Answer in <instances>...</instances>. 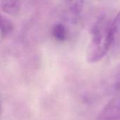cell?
Here are the masks:
<instances>
[{"label": "cell", "mask_w": 120, "mask_h": 120, "mask_svg": "<svg viewBox=\"0 0 120 120\" xmlns=\"http://www.w3.org/2000/svg\"><path fill=\"white\" fill-rule=\"evenodd\" d=\"M111 22L102 17L92 27L91 38L86 53V60L89 63L99 62L111 49Z\"/></svg>", "instance_id": "obj_1"}, {"label": "cell", "mask_w": 120, "mask_h": 120, "mask_svg": "<svg viewBox=\"0 0 120 120\" xmlns=\"http://www.w3.org/2000/svg\"><path fill=\"white\" fill-rule=\"evenodd\" d=\"M98 120H120V96L105 105L98 116Z\"/></svg>", "instance_id": "obj_2"}, {"label": "cell", "mask_w": 120, "mask_h": 120, "mask_svg": "<svg viewBox=\"0 0 120 120\" xmlns=\"http://www.w3.org/2000/svg\"><path fill=\"white\" fill-rule=\"evenodd\" d=\"M114 54L120 53V11L111 22V49Z\"/></svg>", "instance_id": "obj_3"}, {"label": "cell", "mask_w": 120, "mask_h": 120, "mask_svg": "<svg viewBox=\"0 0 120 120\" xmlns=\"http://www.w3.org/2000/svg\"><path fill=\"white\" fill-rule=\"evenodd\" d=\"M1 10L8 15L17 14L21 6V0H0Z\"/></svg>", "instance_id": "obj_4"}, {"label": "cell", "mask_w": 120, "mask_h": 120, "mask_svg": "<svg viewBox=\"0 0 120 120\" xmlns=\"http://www.w3.org/2000/svg\"><path fill=\"white\" fill-rule=\"evenodd\" d=\"M64 2L68 11L75 16L79 15L83 11L84 0H64Z\"/></svg>", "instance_id": "obj_5"}, {"label": "cell", "mask_w": 120, "mask_h": 120, "mask_svg": "<svg viewBox=\"0 0 120 120\" xmlns=\"http://www.w3.org/2000/svg\"><path fill=\"white\" fill-rule=\"evenodd\" d=\"M13 32V25L12 22L6 17H1V38L6 39Z\"/></svg>", "instance_id": "obj_6"}, {"label": "cell", "mask_w": 120, "mask_h": 120, "mask_svg": "<svg viewBox=\"0 0 120 120\" xmlns=\"http://www.w3.org/2000/svg\"><path fill=\"white\" fill-rule=\"evenodd\" d=\"M52 36L58 41H63L67 38V29L63 24L57 23L53 25L51 30Z\"/></svg>", "instance_id": "obj_7"}]
</instances>
